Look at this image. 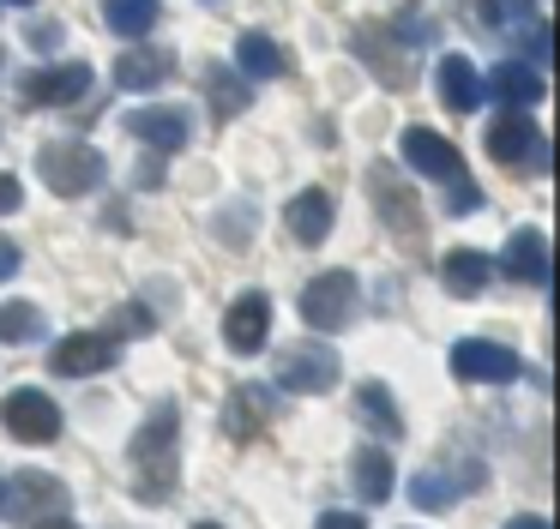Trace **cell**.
<instances>
[{
	"mask_svg": "<svg viewBox=\"0 0 560 529\" xmlns=\"http://www.w3.org/2000/svg\"><path fill=\"white\" fill-rule=\"evenodd\" d=\"M182 415L175 403H158L145 415V427L133 433V451H127V469H133V493L145 505H163L175 487H182Z\"/></svg>",
	"mask_w": 560,
	"mask_h": 529,
	"instance_id": "cell-1",
	"label": "cell"
},
{
	"mask_svg": "<svg viewBox=\"0 0 560 529\" xmlns=\"http://www.w3.org/2000/svg\"><path fill=\"white\" fill-rule=\"evenodd\" d=\"M37 175L49 180V192H61V199H85V192L103 187L109 163H103V151H91L85 139H49L37 151Z\"/></svg>",
	"mask_w": 560,
	"mask_h": 529,
	"instance_id": "cell-2",
	"label": "cell"
},
{
	"mask_svg": "<svg viewBox=\"0 0 560 529\" xmlns=\"http://www.w3.org/2000/svg\"><path fill=\"white\" fill-rule=\"evenodd\" d=\"M278 385L283 391H295V397H319V391H331L338 385V373H343V361H338V349L331 343H283L278 349Z\"/></svg>",
	"mask_w": 560,
	"mask_h": 529,
	"instance_id": "cell-3",
	"label": "cell"
},
{
	"mask_svg": "<svg viewBox=\"0 0 560 529\" xmlns=\"http://www.w3.org/2000/svg\"><path fill=\"white\" fill-rule=\"evenodd\" d=\"M0 427L13 433V439H25V445H55L61 439V409H55L49 391L25 385V391L0 397Z\"/></svg>",
	"mask_w": 560,
	"mask_h": 529,
	"instance_id": "cell-4",
	"label": "cell"
},
{
	"mask_svg": "<svg viewBox=\"0 0 560 529\" xmlns=\"http://www.w3.org/2000/svg\"><path fill=\"white\" fill-rule=\"evenodd\" d=\"M0 512L13 517V524H25V529H43V524H55V517H67V487H61L55 475H37V469H25V475L7 487Z\"/></svg>",
	"mask_w": 560,
	"mask_h": 529,
	"instance_id": "cell-5",
	"label": "cell"
},
{
	"mask_svg": "<svg viewBox=\"0 0 560 529\" xmlns=\"http://www.w3.org/2000/svg\"><path fill=\"white\" fill-rule=\"evenodd\" d=\"M355 277L350 271H326L314 277V283L302 289V319L314 325V331H343V325L355 319Z\"/></svg>",
	"mask_w": 560,
	"mask_h": 529,
	"instance_id": "cell-6",
	"label": "cell"
},
{
	"mask_svg": "<svg viewBox=\"0 0 560 529\" xmlns=\"http://www.w3.org/2000/svg\"><path fill=\"white\" fill-rule=\"evenodd\" d=\"M121 132L139 139V144H151L158 156H170V151H182V144L194 139V120H187L182 103H151V108H127Z\"/></svg>",
	"mask_w": 560,
	"mask_h": 529,
	"instance_id": "cell-7",
	"label": "cell"
},
{
	"mask_svg": "<svg viewBox=\"0 0 560 529\" xmlns=\"http://www.w3.org/2000/svg\"><path fill=\"white\" fill-rule=\"evenodd\" d=\"M85 91H91V67H85V60H61V67L25 72L19 103H25V108H67V103H79Z\"/></svg>",
	"mask_w": 560,
	"mask_h": 529,
	"instance_id": "cell-8",
	"label": "cell"
},
{
	"mask_svg": "<svg viewBox=\"0 0 560 529\" xmlns=\"http://www.w3.org/2000/svg\"><path fill=\"white\" fill-rule=\"evenodd\" d=\"M398 151H404V163H410L422 180H458L464 175V151L446 139V132H434V127H404Z\"/></svg>",
	"mask_w": 560,
	"mask_h": 529,
	"instance_id": "cell-9",
	"label": "cell"
},
{
	"mask_svg": "<svg viewBox=\"0 0 560 529\" xmlns=\"http://www.w3.org/2000/svg\"><path fill=\"white\" fill-rule=\"evenodd\" d=\"M115 361H121V343H115L109 331H73L55 343L49 367L61 373V379H91V373H109Z\"/></svg>",
	"mask_w": 560,
	"mask_h": 529,
	"instance_id": "cell-10",
	"label": "cell"
},
{
	"mask_svg": "<svg viewBox=\"0 0 560 529\" xmlns=\"http://www.w3.org/2000/svg\"><path fill=\"white\" fill-rule=\"evenodd\" d=\"M452 373L458 379H476V385H506L524 373V361L512 355L506 343H488V337H464V343H452Z\"/></svg>",
	"mask_w": 560,
	"mask_h": 529,
	"instance_id": "cell-11",
	"label": "cell"
},
{
	"mask_svg": "<svg viewBox=\"0 0 560 529\" xmlns=\"http://www.w3.org/2000/svg\"><path fill=\"white\" fill-rule=\"evenodd\" d=\"M368 199H374V211L386 216V228H392L398 240H422V211H416L410 187H404V180L392 175L386 163L368 168Z\"/></svg>",
	"mask_w": 560,
	"mask_h": 529,
	"instance_id": "cell-12",
	"label": "cell"
},
{
	"mask_svg": "<svg viewBox=\"0 0 560 529\" xmlns=\"http://www.w3.org/2000/svg\"><path fill=\"white\" fill-rule=\"evenodd\" d=\"M266 337H271V301L259 295V289L242 301H230V313H223V343H230L235 355H259Z\"/></svg>",
	"mask_w": 560,
	"mask_h": 529,
	"instance_id": "cell-13",
	"label": "cell"
},
{
	"mask_svg": "<svg viewBox=\"0 0 560 529\" xmlns=\"http://www.w3.org/2000/svg\"><path fill=\"white\" fill-rule=\"evenodd\" d=\"M488 156L494 163H542V132H536V120L524 115V108H512V115H500L494 127H488Z\"/></svg>",
	"mask_w": 560,
	"mask_h": 529,
	"instance_id": "cell-14",
	"label": "cell"
},
{
	"mask_svg": "<svg viewBox=\"0 0 560 529\" xmlns=\"http://www.w3.org/2000/svg\"><path fill=\"white\" fill-rule=\"evenodd\" d=\"M464 487H482V469L476 463H464L458 475H446V469H416V481H410V505L416 512H446V505H458V493Z\"/></svg>",
	"mask_w": 560,
	"mask_h": 529,
	"instance_id": "cell-15",
	"label": "cell"
},
{
	"mask_svg": "<svg viewBox=\"0 0 560 529\" xmlns=\"http://www.w3.org/2000/svg\"><path fill=\"white\" fill-rule=\"evenodd\" d=\"M434 84H440V103H446L452 115H476L482 96H488V84H482V72L470 67V55H446L434 67Z\"/></svg>",
	"mask_w": 560,
	"mask_h": 529,
	"instance_id": "cell-16",
	"label": "cell"
},
{
	"mask_svg": "<svg viewBox=\"0 0 560 529\" xmlns=\"http://www.w3.org/2000/svg\"><path fill=\"white\" fill-rule=\"evenodd\" d=\"M500 264H506L512 283L548 289V235H542V228H512V240H506V252H500Z\"/></svg>",
	"mask_w": 560,
	"mask_h": 529,
	"instance_id": "cell-17",
	"label": "cell"
},
{
	"mask_svg": "<svg viewBox=\"0 0 560 529\" xmlns=\"http://www.w3.org/2000/svg\"><path fill=\"white\" fill-rule=\"evenodd\" d=\"M283 228H290L302 247H319V240L331 235V192H326V187L295 192V199L283 204Z\"/></svg>",
	"mask_w": 560,
	"mask_h": 529,
	"instance_id": "cell-18",
	"label": "cell"
},
{
	"mask_svg": "<svg viewBox=\"0 0 560 529\" xmlns=\"http://www.w3.org/2000/svg\"><path fill=\"white\" fill-rule=\"evenodd\" d=\"M170 72H175L170 48H127V55L115 60V84H121V91H158V84H170Z\"/></svg>",
	"mask_w": 560,
	"mask_h": 529,
	"instance_id": "cell-19",
	"label": "cell"
},
{
	"mask_svg": "<svg viewBox=\"0 0 560 529\" xmlns=\"http://www.w3.org/2000/svg\"><path fill=\"white\" fill-rule=\"evenodd\" d=\"M266 421H271V391L266 385H235L230 403H223V433H230V439H254Z\"/></svg>",
	"mask_w": 560,
	"mask_h": 529,
	"instance_id": "cell-20",
	"label": "cell"
},
{
	"mask_svg": "<svg viewBox=\"0 0 560 529\" xmlns=\"http://www.w3.org/2000/svg\"><path fill=\"white\" fill-rule=\"evenodd\" d=\"M482 84H488V91H494L506 108H530V103H542V96H548L542 67H518V60H500V67L488 72Z\"/></svg>",
	"mask_w": 560,
	"mask_h": 529,
	"instance_id": "cell-21",
	"label": "cell"
},
{
	"mask_svg": "<svg viewBox=\"0 0 560 529\" xmlns=\"http://www.w3.org/2000/svg\"><path fill=\"white\" fill-rule=\"evenodd\" d=\"M440 277H446V295H482L488 277H494V264H488L476 247H452L446 264H440Z\"/></svg>",
	"mask_w": 560,
	"mask_h": 529,
	"instance_id": "cell-22",
	"label": "cell"
},
{
	"mask_svg": "<svg viewBox=\"0 0 560 529\" xmlns=\"http://www.w3.org/2000/svg\"><path fill=\"white\" fill-rule=\"evenodd\" d=\"M355 415H362L380 439H404V415H398V403H392V391L380 379H368L362 391H355Z\"/></svg>",
	"mask_w": 560,
	"mask_h": 529,
	"instance_id": "cell-23",
	"label": "cell"
},
{
	"mask_svg": "<svg viewBox=\"0 0 560 529\" xmlns=\"http://www.w3.org/2000/svg\"><path fill=\"white\" fill-rule=\"evenodd\" d=\"M350 481H355V493H362L368 505L392 499V457L374 451V445H362V451L350 457Z\"/></svg>",
	"mask_w": 560,
	"mask_h": 529,
	"instance_id": "cell-24",
	"label": "cell"
},
{
	"mask_svg": "<svg viewBox=\"0 0 560 529\" xmlns=\"http://www.w3.org/2000/svg\"><path fill=\"white\" fill-rule=\"evenodd\" d=\"M235 67H242L247 79H278V72H283V48L271 43V36L247 31L242 43H235Z\"/></svg>",
	"mask_w": 560,
	"mask_h": 529,
	"instance_id": "cell-25",
	"label": "cell"
},
{
	"mask_svg": "<svg viewBox=\"0 0 560 529\" xmlns=\"http://www.w3.org/2000/svg\"><path fill=\"white\" fill-rule=\"evenodd\" d=\"M103 19L115 36H145L158 24V0H103Z\"/></svg>",
	"mask_w": 560,
	"mask_h": 529,
	"instance_id": "cell-26",
	"label": "cell"
},
{
	"mask_svg": "<svg viewBox=\"0 0 560 529\" xmlns=\"http://www.w3.org/2000/svg\"><path fill=\"white\" fill-rule=\"evenodd\" d=\"M43 337V313L31 301H7L0 307V343H37Z\"/></svg>",
	"mask_w": 560,
	"mask_h": 529,
	"instance_id": "cell-27",
	"label": "cell"
},
{
	"mask_svg": "<svg viewBox=\"0 0 560 529\" xmlns=\"http://www.w3.org/2000/svg\"><path fill=\"white\" fill-rule=\"evenodd\" d=\"M206 84H211V108H218V120L242 115V108H247V96H254L247 84H235V91H230V72H223V67H211V72H206Z\"/></svg>",
	"mask_w": 560,
	"mask_h": 529,
	"instance_id": "cell-28",
	"label": "cell"
},
{
	"mask_svg": "<svg viewBox=\"0 0 560 529\" xmlns=\"http://www.w3.org/2000/svg\"><path fill=\"white\" fill-rule=\"evenodd\" d=\"M145 331H151V313L145 307H115L109 337H145Z\"/></svg>",
	"mask_w": 560,
	"mask_h": 529,
	"instance_id": "cell-29",
	"label": "cell"
},
{
	"mask_svg": "<svg viewBox=\"0 0 560 529\" xmlns=\"http://www.w3.org/2000/svg\"><path fill=\"white\" fill-rule=\"evenodd\" d=\"M446 187H452V192H446V211H452V216H464V211H482V187H470L464 175H458V180H446Z\"/></svg>",
	"mask_w": 560,
	"mask_h": 529,
	"instance_id": "cell-30",
	"label": "cell"
},
{
	"mask_svg": "<svg viewBox=\"0 0 560 529\" xmlns=\"http://www.w3.org/2000/svg\"><path fill=\"white\" fill-rule=\"evenodd\" d=\"M19 204H25V187H19V175H0V216H13Z\"/></svg>",
	"mask_w": 560,
	"mask_h": 529,
	"instance_id": "cell-31",
	"label": "cell"
},
{
	"mask_svg": "<svg viewBox=\"0 0 560 529\" xmlns=\"http://www.w3.org/2000/svg\"><path fill=\"white\" fill-rule=\"evenodd\" d=\"M25 43H31V48H55V43H61V24H31Z\"/></svg>",
	"mask_w": 560,
	"mask_h": 529,
	"instance_id": "cell-32",
	"label": "cell"
},
{
	"mask_svg": "<svg viewBox=\"0 0 560 529\" xmlns=\"http://www.w3.org/2000/svg\"><path fill=\"white\" fill-rule=\"evenodd\" d=\"M319 529H368V524L355 512H326V517H319Z\"/></svg>",
	"mask_w": 560,
	"mask_h": 529,
	"instance_id": "cell-33",
	"label": "cell"
},
{
	"mask_svg": "<svg viewBox=\"0 0 560 529\" xmlns=\"http://www.w3.org/2000/svg\"><path fill=\"white\" fill-rule=\"evenodd\" d=\"M13 271H19V247H13V240H0V283H7Z\"/></svg>",
	"mask_w": 560,
	"mask_h": 529,
	"instance_id": "cell-34",
	"label": "cell"
},
{
	"mask_svg": "<svg viewBox=\"0 0 560 529\" xmlns=\"http://www.w3.org/2000/svg\"><path fill=\"white\" fill-rule=\"evenodd\" d=\"M506 529H548V517H512Z\"/></svg>",
	"mask_w": 560,
	"mask_h": 529,
	"instance_id": "cell-35",
	"label": "cell"
},
{
	"mask_svg": "<svg viewBox=\"0 0 560 529\" xmlns=\"http://www.w3.org/2000/svg\"><path fill=\"white\" fill-rule=\"evenodd\" d=\"M43 529H79V524H73V517H55V524H43Z\"/></svg>",
	"mask_w": 560,
	"mask_h": 529,
	"instance_id": "cell-36",
	"label": "cell"
},
{
	"mask_svg": "<svg viewBox=\"0 0 560 529\" xmlns=\"http://www.w3.org/2000/svg\"><path fill=\"white\" fill-rule=\"evenodd\" d=\"M194 529H223V524H194Z\"/></svg>",
	"mask_w": 560,
	"mask_h": 529,
	"instance_id": "cell-37",
	"label": "cell"
},
{
	"mask_svg": "<svg viewBox=\"0 0 560 529\" xmlns=\"http://www.w3.org/2000/svg\"><path fill=\"white\" fill-rule=\"evenodd\" d=\"M199 7H223V0H199Z\"/></svg>",
	"mask_w": 560,
	"mask_h": 529,
	"instance_id": "cell-38",
	"label": "cell"
},
{
	"mask_svg": "<svg viewBox=\"0 0 560 529\" xmlns=\"http://www.w3.org/2000/svg\"><path fill=\"white\" fill-rule=\"evenodd\" d=\"M0 499H7V481H0Z\"/></svg>",
	"mask_w": 560,
	"mask_h": 529,
	"instance_id": "cell-39",
	"label": "cell"
},
{
	"mask_svg": "<svg viewBox=\"0 0 560 529\" xmlns=\"http://www.w3.org/2000/svg\"><path fill=\"white\" fill-rule=\"evenodd\" d=\"M13 7H31V0H13Z\"/></svg>",
	"mask_w": 560,
	"mask_h": 529,
	"instance_id": "cell-40",
	"label": "cell"
}]
</instances>
